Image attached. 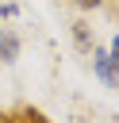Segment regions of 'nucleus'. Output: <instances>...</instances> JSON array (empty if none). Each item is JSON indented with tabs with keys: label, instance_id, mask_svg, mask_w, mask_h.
<instances>
[{
	"label": "nucleus",
	"instance_id": "nucleus-4",
	"mask_svg": "<svg viewBox=\"0 0 119 123\" xmlns=\"http://www.w3.org/2000/svg\"><path fill=\"white\" fill-rule=\"evenodd\" d=\"M19 123H50V115H42L38 108H23L19 111Z\"/></svg>",
	"mask_w": 119,
	"mask_h": 123
},
{
	"label": "nucleus",
	"instance_id": "nucleus-6",
	"mask_svg": "<svg viewBox=\"0 0 119 123\" xmlns=\"http://www.w3.org/2000/svg\"><path fill=\"white\" fill-rule=\"evenodd\" d=\"M73 4H77V8H84V12H96L104 0H73Z\"/></svg>",
	"mask_w": 119,
	"mask_h": 123
},
{
	"label": "nucleus",
	"instance_id": "nucleus-2",
	"mask_svg": "<svg viewBox=\"0 0 119 123\" xmlns=\"http://www.w3.org/2000/svg\"><path fill=\"white\" fill-rule=\"evenodd\" d=\"M19 50H23L19 35H15V31H8V27H0V65H12V62L19 58Z\"/></svg>",
	"mask_w": 119,
	"mask_h": 123
},
{
	"label": "nucleus",
	"instance_id": "nucleus-3",
	"mask_svg": "<svg viewBox=\"0 0 119 123\" xmlns=\"http://www.w3.org/2000/svg\"><path fill=\"white\" fill-rule=\"evenodd\" d=\"M73 42H77V50H84V54L96 46V42H92V27H88L84 19H77V23H73Z\"/></svg>",
	"mask_w": 119,
	"mask_h": 123
},
{
	"label": "nucleus",
	"instance_id": "nucleus-1",
	"mask_svg": "<svg viewBox=\"0 0 119 123\" xmlns=\"http://www.w3.org/2000/svg\"><path fill=\"white\" fill-rule=\"evenodd\" d=\"M88 54H92V69H96V77H100V81H104L107 88H119V77H115V69H111L107 46H92Z\"/></svg>",
	"mask_w": 119,
	"mask_h": 123
},
{
	"label": "nucleus",
	"instance_id": "nucleus-5",
	"mask_svg": "<svg viewBox=\"0 0 119 123\" xmlns=\"http://www.w3.org/2000/svg\"><path fill=\"white\" fill-rule=\"evenodd\" d=\"M107 58H111V69H115V77H119V35L107 42Z\"/></svg>",
	"mask_w": 119,
	"mask_h": 123
}]
</instances>
